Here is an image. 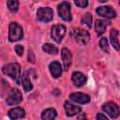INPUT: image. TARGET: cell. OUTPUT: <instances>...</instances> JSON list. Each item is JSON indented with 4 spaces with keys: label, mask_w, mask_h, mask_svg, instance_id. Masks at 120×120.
I'll return each instance as SVG.
<instances>
[{
    "label": "cell",
    "mask_w": 120,
    "mask_h": 120,
    "mask_svg": "<svg viewBox=\"0 0 120 120\" xmlns=\"http://www.w3.org/2000/svg\"><path fill=\"white\" fill-rule=\"evenodd\" d=\"M2 72L14 80L17 83L21 82V66L18 63H9L2 68Z\"/></svg>",
    "instance_id": "1"
},
{
    "label": "cell",
    "mask_w": 120,
    "mask_h": 120,
    "mask_svg": "<svg viewBox=\"0 0 120 120\" xmlns=\"http://www.w3.org/2000/svg\"><path fill=\"white\" fill-rule=\"evenodd\" d=\"M23 38L22 27L16 22H11L8 25V40L10 42L19 41Z\"/></svg>",
    "instance_id": "2"
},
{
    "label": "cell",
    "mask_w": 120,
    "mask_h": 120,
    "mask_svg": "<svg viewBox=\"0 0 120 120\" xmlns=\"http://www.w3.org/2000/svg\"><path fill=\"white\" fill-rule=\"evenodd\" d=\"M73 39L80 45H86L90 40V34L83 29L76 28L71 33Z\"/></svg>",
    "instance_id": "3"
},
{
    "label": "cell",
    "mask_w": 120,
    "mask_h": 120,
    "mask_svg": "<svg viewBox=\"0 0 120 120\" xmlns=\"http://www.w3.org/2000/svg\"><path fill=\"white\" fill-rule=\"evenodd\" d=\"M57 12L61 19H63L66 22H70L72 20L71 11H70V5L68 2L64 1L60 3L57 7Z\"/></svg>",
    "instance_id": "4"
},
{
    "label": "cell",
    "mask_w": 120,
    "mask_h": 120,
    "mask_svg": "<svg viewBox=\"0 0 120 120\" xmlns=\"http://www.w3.org/2000/svg\"><path fill=\"white\" fill-rule=\"evenodd\" d=\"M22 100V95L21 91L17 88H12L8 95L6 102L9 106H14V105H18L19 103H21Z\"/></svg>",
    "instance_id": "5"
},
{
    "label": "cell",
    "mask_w": 120,
    "mask_h": 120,
    "mask_svg": "<svg viewBox=\"0 0 120 120\" xmlns=\"http://www.w3.org/2000/svg\"><path fill=\"white\" fill-rule=\"evenodd\" d=\"M53 18V11L51 8H39L37 11V19L42 22H49Z\"/></svg>",
    "instance_id": "6"
},
{
    "label": "cell",
    "mask_w": 120,
    "mask_h": 120,
    "mask_svg": "<svg viewBox=\"0 0 120 120\" xmlns=\"http://www.w3.org/2000/svg\"><path fill=\"white\" fill-rule=\"evenodd\" d=\"M66 26L63 24H55L52 27V32H51V36L52 38V39L57 42L60 43L66 34Z\"/></svg>",
    "instance_id": "7"
},
{
    "label": "cell",
    "mask_w": 120,
    "mask_h": 120,
    "mask_svg": "<svg viewBox=\"0 0 120 120\" xmlns=\"http://www.w3.org/2000/svg\"><path fill=\"white\" fill-rule=\"evenodd\" d=\"M102 111L106 112L111 118H117L119 116V107L114 102H106L102 105Z\"/></svg>",
    "instance_id": "8"
},
{
    "label": "cell",
    "mask_w": 120,
    "mask_h": 120,
    "mask_svg": "<svg viewBox=\"0 0 120 120\" xmlns=\"http://www.w3.org/2000/svg\"><path fill=\"white\" fill-rule=\"evenodd\" d=\"M98 15L105 19H113L116 17V11L110 6H101L96 9Z\"/></svg>",
    "instance_id": "9"
},
{
    "label": "cell",
    "mask_w": 120,
    "mask_h": 120,
    "mask_svg": "<svg viewBox=\"0 0 120 120\" xmlns=\"http://www.w3.org/2000/svg\"><path fill=\"white\" fill-rule=\"evenodd\" d=\"M69 98L70 100L79 103V104H86L88 102H90V97L87 94L84 93H81V92H75L69 95Z\"/></svg>",
    "instance_id": "10"
},
{
    "label": "cell",
    "mask_w": 120,
    "mask_h": 120,
    "mask_svg": "<svg viewBox=\"0 0 120 120\" xmlns=\"http://www.w3.org/2000/svg\"><path fill=\"white\" fill-rule=\"evenodd\" d=\"M71 81H72V82L74 83L75 86L82 87V85H84L86 83L87 78H86V76L83 73H82L80 71H75V72L72 73Z\"/></svg>",
    "instance_id": "11"
},
{
    "label": "cell",
    "mask_w": 120,
    "mask_h": 120,
    "mask_svg": "<svg viewBox=\"0 0 120 120\" xmlns=\"http://www.w3.org/2000/svg\"><path fill=\"white\" fill-rule=\"evenodd\" d=\"M64 108H65V111H66V114L67 116L70 117V116H73L75 114H78L82 112V108L69 102V101H65L64 103Z\"/></svg>",
    "instance_id": "12"
},
{
    "label": "cell",
    "mask_w": 120,
    "mask_h": 120,
    "mask_svg": "<svg viewBox=\"0 0 120 120\" xmlns=\"http://www.w3.org/2000/svg\"><path fill=\"white\" fill-rule=\"evenodd\" d=\"M61 56H62V60H63V65H64V69L65 70H68L70 65H71V52L68 48H63L61 51Z\"/></svg>",
    "instance_id": "13"
},
{
    "label": "cell",
    "mask_w": 120,
    "mask_h": 120,
    "mask_svg": "<svg viewBox=\"0 0 120 120\" xmlns=\"http://www.w3.org/2000/svg\"><path fill=\"white\" fill-rule=\"evenodd\" d=\"M49 69L53 78H59L62 74V66L60 65L59 62L53 61L49 65Z\"/></svg>",
    "instance_id": "14"
},
{
    "label": "cell",
    "mask_w": 120,
    "mask_h": 120,
    "mask_svg": "<svg viewBox=\"0 0 120 120\" xmlns=\"http://www.w3.org/2000/svg\"><path fill=\"white\" fill-rule=\"evenodd\" d=\"M110 25V22L105 20H97L95 22V29L98 36H101L105 31L107 26Z\"/></svg>",
    "instance_id": "15"
},
{
    "label": "cell",
    "mask_w": 120,
    "mask_h": 120,
    "mask_svg": "<svg viewBox=\"0 0 120 120\" xmlns=\"http://www.w3.org/2000/svg\"><path fill=\"white\" fill-rule=\"evenodd\" d=\"M8 115L10 119L14 120V119H19V118H22L25 115V112L24 109H22V107H15L13 109H11L8 112Z\"/></svg>",
    "instance_id": "16"
},
{
    "label": "cell",
    "mask_w": 120,
    "mask_h": 120,
    "mask_svg": "<svg viewBox=\"0 0 120 120\" xmlns=\"http://www.w3.org/2000/svg\"><path fill=\"white\" fill-rule=\"evenodd\" d=\"M21 81H22V84L23 87V90L25 92H29L33 89V83L29 78L28 72L25 71L22 73V75H21Z\"/></svg>",
    "instance_id": "17"
},
{
    "label": "cell",
    "mask_w": 120,
    "mask_h": 120,
    "mask_svg": "<svg viewBox=\"0 0 120 120\" xmlns=\"http://www.w3.org/2000/svg\"><path fill=\"white\" fill-rule=\"evenodd\" d=\"M118 35L119 32L117 29L112 28L110 32V39H111V43L113 46V48L116 51H119V40H118Z\"/></svg>",
    "instance_id": "18"
},
{
    "label": "cell",
    "mask_w": 120,
    "mask_h": 120,
    "mask_svg": "<svg viewBox=\"0 0 120 120\" xmlns=\"http://www.w3.org/2000/svg\"><path fill=\"white\" fill-rule=\"evenodd\" d=\"M57 115V112L53 108H48L45 109L41 113V118L43 120H52L54 119Z\"/></svg>",
    "instance_id": "19"
},
{
    "label": "cell",
    "mask_w": 120,
    "mask_h": 120,
    "mask_svg": "<svg viewBox=\"0 0 120 120\" xmlns=\"http://www.w3.org/2000/svg\"><path fill=\"white\" fill-rule=\"evenodd\" d=\"M42 50L43 52L49 53V54H57L58 53V49L54 45L51 43H45L42 45Z\"/></svg>",
    "instance_id": "20"
},
{
    "label": "cell",
    "mask_w": 120,
    "mask_h": 120,
    "mask_svg": "<svg viewBox=\"0 0 120 120\" xmlns=\"http://www.w3.org/2000/svg\"><path fill=\"white\" fill-rule=\"evenodd\" d=\"M7 6L11 12H16L19 8V0H8Z\"/></svg>",
    "instance_id": "21"
},
{
    "label": "cell",
    "mask_w": 120,
    "mask_h": 120,
    "mask_svg": "<svg viewBox=\"0 0 120 120\" xmlns=\"http://www.w3.org/2000/svg\"><path fill=\"white\" fill-rule=\"evenodd\" d=\"M99 47L100 49L106 52V53H109L110 52V49H109V44H108V40L106 38H101L100 40H99Z\"/></svg>",
    "instance_id": "22"
},
{
    "label": "cell",
    "mask_w": 120,
    "mask_h": 120,
    "mask_svg": "<svg viewBox=\"0 0 120 120\" xmlns=\"http://www.w3.org/2000/svg\"><path fill=\"white\" fill-rule=\"evenodd\" d=\"M82 23L85 24L88 28H91V26H92V15L90 13H85L84 16L82 18Z\"/></svg>",
    "instance_id": "23"
},
{
    "label": "cell",
    "mask_w": 120,
    "mask_h": 120,
    "mask_svg": "<svg viewBox=\"0 0 120 120\" xmlns=\"http://www.w3.org/2000/svg\"><path fill=\"white\" fill-rule=\"evenodd\" d=\"M75 5L78 6L79 8H84L88 6V0H73Z\"/></svg>",
    "instance_id": "24"
},
{
    "label": "cell",
    "mask_w": 120,
    "mask_h": 120,
    "mask_svg": "<svg viewBox=\"0 0 120 120\" xmlns=\"http://www.w3.org/2000/svg\"><path fill=\"white\" fill-rule=\"evenodd\" d=\"M15 52H17V54L19 55V56H22V54H23V47L22 46V45H16L15 46Z\"/></svg>",
    "instance_id": "25"
},
{
    "label": "cell",
    "mask_w": 120,
    "mask_h": 120,
    "mask_svg": "<svg viewBox=\"0 0 120 120\" xmlns=\"http://www.w3.org/2000/svg\"><path fill=\"white\" fill-rule=\"evenodd\" d=\"M97 119H103V120H107V116H105V114H102V113H98L97 116H96Z\"/></svg>",
    "instance_id": "26"
},
{
    "label": "cell",
    "mask_w": 120,
    "mask_h": 120,
    "mask_svg": "<svg viewBox=\"0 0 120 120\" xmlns=\"http://www.w3.org/2000/svg\"><path fill=\"white\" fill-rule=\"evenodd\" d=\"M99 2H101V3H105V2H107L108 0H98Z\"/></svg>",
    "instance_id": "27"
}]
</instances>
